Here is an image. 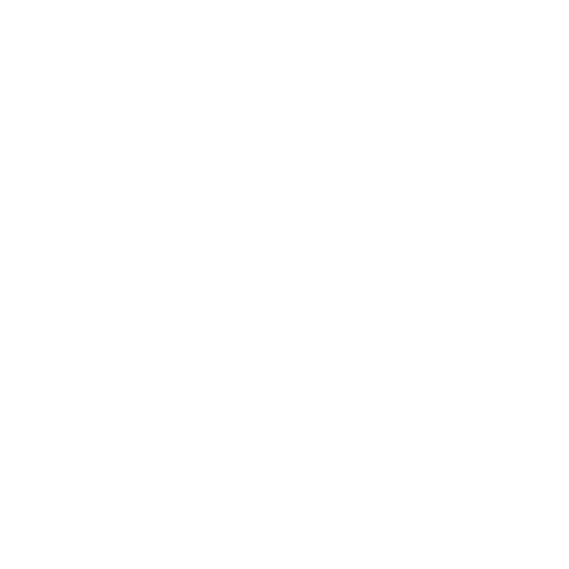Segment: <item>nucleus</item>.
Instances as JSON below:
<instances>
[]
</instances>
